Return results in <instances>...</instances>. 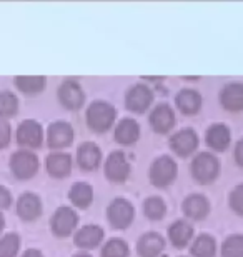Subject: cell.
Returning a JSON list of instances; mask_svg holds the SVG:
<instances>
[{
  "mask_svg": "<svg viewBox=\"0 0 243 257\" xmlns=\"http://www.w3.org/2000/svg\"><path fill=\"white\" fill-rule=\"evenodd\" d=\"M192 176L200 184H210L220 176V162L213 154L201 152L192 162Z\"/></svg>",
  "mask_w": 243,
  "mask_h": 257,
  "instance_id": "obj_2",
  "label": "cell"
},
{
  "mask_svg": "<svg viewBox=\"0 0 243 257\" xmlns=\"http://www.w3.org/2000/svg\"><path fill=\"white\" fill-rule=\"evenodd\" d=\"M20 247V237L10 232L0 239V257H15Z\"/></svg>",
  "mask_w": 243,
  "mask_h": 257,
  "instance_id": "obj_30",
  "label": "cell"
},
{
  "mask_svg": "<svg viewBox=\"0 0 243 257\" xmlns=\"http://www.w3.org/2000/svg\"><path fill=\"white\" fill-rule=\"evenodd\" d=\"M72 171V157L65 152H54L47 157V172L52 177H67Z\"/></svg>",
  "mask_w": 243,
  "mask_h": 257,
  "instance_id": "obj_19",
  "label": "cell"
},
{
  "mask_svg": "<svg viewBox=\"0 0 243 257\" xmlns=\"http://www.w3.org/2000/svg\"><path fill=\"white\" fill-rule=\"evenodd\" d=\"M221 257H243V235L233 234L221 244Z\"/></svg>",
  "mask_w": 243,
  "mask_h": 257,
  "instance_id": "obj_28",
  "label": "cell"
},
{
  "mask_svg": "<svg viewBox=\"0 0 243 257\" xmlns=\"http://www.w3.org/2000/svg\"><path fill=\"white\" fill-rule=\"evenodd\" d=\"M170 147L180 157H188L198 147V136L192 128H182L170 137Z\"/></svg>",
  "mask_w": 243,
  "mask_h": 257,
  "instance_id": "obj_8",
  "label": "cell"
},
{
  "mask_svg": "<svg viewBox=\"0 0 243 257\" xmlns=\"http://www.w3.org/2000/svg\"><path fill=\"white\" fill-rule=\"evenodd\" d=\"M175 104H177L180 112H183V114H187V115H193L201 107V95L196 90L183 89L175 97Z\"/></svg>",
  "mask_w": 243,
  "mask_h": 257,
  "instance_id": "obj_22",
  "label": "cell"
},
{
  "mask_svg": "<svg viewBox=\"0 0 243 257\" xmlns=\"http://www.w3.org/2000/svg\"><path fill=\"white\" fill-rule=\"evenodd\" d=\"M22 257H44V255L37 249H29V250H25V254Z\"/></svg>",
  "mask_w": 243,
  "mask_h": 257,
  "instance_id": "obj_37",
  "label": "cell"
},
{
  "mask_svg": "<svg viewBox=\"0 0 243 257\" xmlns=\"http://www.w3.org/2000/svg\"><path fill=\"white\" fill-rule=\"evenodd\" d=\"M235 161L240 167H243V139H240L235 146Z\"/></svg>",
  "mask_w": 243,
  "mask_h": 257,
  "instance_id": "obj_36",
  "label": "cell"
},
{
  "mask_svg": "<svg viewBox=\"0 0 243 257\" xmlns=\"http://www.w3.org/2000/svg\"><path fill=\"white\" fill-rule=\"evenodd\" d=\"M231 134L230 128L225 124H213L208 131H206V144L213 149V151H225L230 146Z\"/></svg>",
  "mask_w": 243,
  "mask_h": 257,
  "instance_id": "obj_20",
  "label": "cell"
},
{
  "mask_svg": "<svg viewBox=\"0 0 243 257\" xmlns=\"http://www.w3.org/2000/svg\"><path fill=\"white\" fill-rule=\"evenodd\" d=\"M102 257H128V245L123 239H110L103 245Z\"/></svg>",
  "mask_w": 243,
  "mask_h": 257,
  "instance_id": "obj_29",
  "label": "cell"
},
{
  "mask_svg": "<svg viewBox=\"0 0 243 257\" xmlns=\"http://www.w3.org/2000/svg\"><path fill=\"white\" fill-rule=\"evenodd\" d=\"M77 224H79V215L74 209L67 207H59L55 210L54 217H52V230H54L55 235H59V237H67V235L72 234V230L77 227Z\"/></svg>",
  "mask_w": 243,
  "mask_h": 257,
  "instance_id": "obj_6",
  "label": "cell"
},
{
  "mask_svg": "<svg viewBox=\"0 0 243 257\" xmlns=\"http://www.w3.org/2000/svg\"><path fill=\"white\" fill-rule=\"evenodd\" d=\"M107 217L112 227L115 229H127L135 217V209L127 199H115L108 205Z\"/></svg>",
  "mask_w": 243,
  "mask_h": 257,
  "instance_id": "obj_4",
  "label": "cell"
},
{
  "mask_svg": "<svg viewBox=\"0 0 243 257\" xmlns=\"http://www.w3.org/2000/svg\"><path fill=\"white\" fill-rule=\"evenodd\" d=\"M10 169L19 179H30L39 171V159L30 151H17L10 159Z\"/></svg>",
  "mask_w": 243,
  "mask_h": 257,
  "instance_id": "obj_5",
  "label": "cell"
},
{
  "mask_svg": "<svg viewBox=\"0 0 243 257\" xmlns=\"http://www.w3.org/2000/svg\"><path fill=\"white\" fill-rule=\"evenodd\" d=\"M140 137V127H138L137 120L133 119H123L118 122L115 127V141L122 146H130L135 144Z\"/></svg>",
  "mask_w": 243,
  "mask_h": 257,
  "instance_id": "obj_23",
  "label": "cell"
},
{
  "mask_svg": "<svg viewBox=\"0 0 243 257\" xmlns=\"http://www.w3.org/2000/svg\"><path fill=\"white\" fill-rule=\"evenodd\" d=\"M4 225H5V219H4V215H2V214H0V232H2Z\"/></svg>",
  "mask_w": 243,
  "mask_h": 257,
  "instance_id": "obj_38",
  "label": "cell"
},
{
  "mask_svg": "<svg viewBox=\"0 0 243 257\" xmlns=\"http://www.w3.org/2000/svg\"><path fill=\"white\" fill-rule=\"evenodd\" d=\"M19 110V99L10 92H0V117H12Z\"/></svg>",
  "mask_w": 243,
  "mask_h": 257,
  "instance_id": "obj_32",
  "label": "cell"
},
{
  "mask_svg": "<svg viewBox=\"0 0 243 257\" xmlns=\"http://www.w3.org/2000/svg\"><path fill=\"white\" fill-rule=\"evenodd\" d=\"M230 207L235 210L236 214L243 215V184L236 186L233 191L230 192Z\"/></svg>",
  "mask_w": 243,
  "mask_h": 257,
  "instance_id": "obj_33",
  "label": "cell"
},
{
  "mask_svg": "<svg viewBox=\"0 0 243 257\" xmlns=\"http://www.w3.org/2000/svg\"><path fill=\"white\" fill-rule=\"evenodd\" d=\"M10 142V125L7 120H0V149L7 147Z\"/></svg>",
  "mask_w": 243,
  "mask_h": 257,
  "instance_id": "obj_34",
  "label": "cell"
},
{
  "mask_svg": "<svg viewBox=\"0 0 243 257\" xmlns=\"http://www.w3.org/2000/svg\"><path fill=\"white\" fill-rule=\"evenodd\" d=\"M177 177V162L172 157L162 156L150 167V182L155 187H167Z\"/></svg>",
  "mask_w": 243,
  "mask_h": 257,
  "instance_id": "obj_3",
  "label": "cell"
},
{
  "mask_svg": "<svg viewBox=\"0 0 243 257\" xmlns=\"http://www.w3.org/2000/svg\"><path fill=\"white\" fill-rule=\"evenodd\" d=\"M143 210H145L148 219L158 220L167 212V207H165V202L160 197H148L145 200V204H143Z\"/></svg>",
  "mask_w": 243,
  "mask_h": 257,
  "instance_id": "obj_31",
  "label": "cell"
},
{
  "mask_svg": "<svg viewBox=\"0 0 243 257\" xmlns=\"http://www.w3.org/2000/svg\"><path fill=\"white\" fill-rule=\"evenodd\" d=\"M193 257H215L216 242L210 234H200L192 244Z\"/></svg>",
  "mask_w": 243,
  "mask_h": 257,
  "instance_id": "obj_26",
  "label": "cell"
},
{
  "mask_svg": "<svg viewBox=\"0 0 243 257\" xmlns=\"http://www.w3.org/2000/svg\"><path fill=\"white\" fill-rule=\"evenodd\" d=\"M59 99L62 105L67 107L70 110H77L84 105L85 94L82 90V87L74 80H65L59 89Z\"/></svg>",
  "mask_w": 243,
  "mask_h": 257,
  "instance_id": "obj_11",
  "label": "cell"
},
{
  "mask_svg": "<svg viewBox=\"0 0 243 257\" xmlns=\"http://www.w3.org/2000/svg\"><path fill=\"white\" fill-rule=\"evenodd\" d=\"M77 161H79V166L84 169V171H94V169L100 166L102 152L97 144L84 142L79 147V151H77Z\"/></svg>",
  "mask_w": 243,
  "mask_h": 257,
  "instance_id": "obj_14",
  "label": "cell"
},
{
  "mask_svg": "<svg viewBox=\"0 0 243 257\" xmlns=\"http://www.w3.org/2000/svg\"><path fill=\"white\" fill-rule=\"evenodd\" d=\"M103 240V229L98 225H85L77 230L75 245L82 249H94Z\"/></svg>",
  "mask_w": 243,
  "mask_h": 257,
  "instance_id": "obj_21",
  "label": "cell"
},
{
  "mask_svg": "<svg viewBox=\"0 0 243 257\" xmlns=\"http://www.w3.org/2000/svg\"><path fill=\"white\" fill-rule=\"evenodd\" d=\"M17 212L25 220L37 219L40 212H42V202H40L39 195H35L32 192H25L20 195L17 202Z\"/></svg>",
  "mask_w": 243,
  "mask_h": 257,
  "instance_id": "obj_17",
  "label": "cell"
},
{
  "mask_svg": "<svg viewBox=\"0 0 243 257\" xmlns=\"http://www.w3.org/2000/svg\"><path fill=\"white\" fill-rule=\"evenodd\" d=\"M69 197L72 200V204L77 205L80 209H87L94 200V189L85 182H77L72 186Z\"/></svg>",
  "mask_w": 243,
  "mask_h": 257,
  "instance_id": "obj_25",
  "label": "cell"
},
{
  "mask_svg": "<svg viewBox=\"0 0 243 257\" xmlns=\"http://www.w3.org/2000/svg\"><path fill=\"white\" fill-rule=\"evenodd\" d=\"M183 212L195 220L205 219L210 212V202L205 195L192 194L183 200Z\"/></svg>",
  "mask_w": 243,
  "mask_h": 257,
  "instance_id": "obj_18",
  "label": "cell"
},
{
  "mask_svg": "<svg viewBox=\"0 0 243 257\" xmlns=\"http://www.w3.org/2000/svg\"><path fill=\"white\" fill-rule=\"evenodd\" d=\"M150 125L155 132L167 134L175 125V114L173 109L168 104H158L150 114Z\"/></svg>",
  "mask_w": 243,
  "mask_h": 257,
  "instance_id": "obj_13",
  "label": "cell"
},
{
  "mask_svg": "<svg viewBox=\"0 0 243 257\" xmlns=\"http://www.w3.org/2000/svg\"><path fill=\"white\" fill-rule=\"evenodd\" d=\"M15 85L25 94H39L45 87V77L42 75H19L15 77Z\"/></svg>",
  "mask_w": 243,
  "mask_h": 257,
  "instance_id": "obj_27",
  "label": "cell"
},
{
  "mask_svg": "<svg viewBox=\"0 0 243 257\" xmlns=\"http://www.w3.org/2000/svg\"><path fill=\"white\" fill-rule=\"evenodd\" d=\"M74 141V128L69 122L59 120L50 124L47 131V144L52 149H62L70 146Z\"/></svg>",
  "mask_w": 243,
  "mask_h": 257,
  "instance_id": "obj_12",
  "label": "cell"
},
{
  "mask_svg": "<svg viewBox=\"0 0 243 257\" xmlns=\"http://www.w3.org/2000/svg\"><path fill=\"white\" fill-rule=\"evenodd\" d=\"M128 174H130V164H128L125 154L122 151L112 152L107 157L105 162V176L112 182H123L127 181Z\"/></svg>",
  "mask_w": 243,
  "mask_h": 257,
  "instance_id": "obj_7",
  "label": "cell"
},
{
  "mask_svg": "<svg viewBox=\"0 0 243 257\" xmlns=\"http://www.w3.org/2000/svg\"><path fill=\"white\" fill-rule=\"evenodd\" d=\"M44 141V131L39 122L32 119L24 120L17 128V142L22 147H40Z\"/></svg>",
  "mask_w": 243,
  "mask_h": 257,
  "instance_id": "obj_9",
  "label": "cell"
},
{
  "mask_svg": "<svg viewBox=\"0 0 243 257\" xmlns=\"http://www.w3.org/2000/svg\"><path fill=\"white\" fill-rule=\"evenodd\" d=\"M165 247V240L158 232H147L138 239L137 250L140 257H158Z\"/></svg>",
  "mask_w": 243,
  "mask_h": 257,
  "instance_id": "obj_16",
  "label": "cell"
},
{
  "mask_svg": "<svg viewBox=\"0 0 243 257\" xmlns=\"http://www.w3.org/2000/svg\"><path fill=\"white\" fill-rule=\"evenodd\" d=\"M12 202V195L5 187L0 186V209H7Z\"/></svg>",
  "mask_w": 243,
  "mask_h": 257,
  "instance_id": "obj_35",
  "label": "cell"
},
{
  "mask_svg": "<svg viewBox=\"0 0 243 257\" xmlns=\"http://www.w3.org/2000/svg\"><path fill=\"white\" fill-rule=\"evenodd\" d=\"M220 102L226 110L240 112L243 110V84L233 82L223 87L220 94Z\"/></svg>",
  "mask_w": 243,
  "mask_h": 257,
  "instance_id": "obj_15",
  "label": "cell"
},
{
  "mask_svg": "<svg viewBox=\"0 0 243 257\" xmlns=\"http://www.w3.org/2000/svg\"><path fill=\"white\" fill-rule=\"evenodd\" d=\"M115 115L117 112L113 105L103 100H95L87 109V124L95 132H107L115 122Z\"/></svg>",
  "mask_w": 243,
  "mask_h": 257,
  "instance_id": "obj_1",
  "label": "cell"
},
{
  "mask_svg": "<svg viewBox=\"0 0 243 257\" xmlns=\"http://www.w3.org/2000/svg\"><path fill=\"white\" fill-rule=\"evenodd\" d=\"M152 100H153V94L145 84L133 85L125 97L127 109H130L132 112H138V114L145 112L152 105Z\"/></svg>",
  "mask_w": 243,
  "mask_h": 257,
  "instance_id": "obj_10",
  "label": "cell"
},
{
  "mask_svg": "<svg viewBox=\"0 0 243 257\" xmlns=\"http://www.w3.org/2000/svg\"><path fill=\"white\" fill-rule=\"evenodd\" d=\"M168 237L175 247H185L193 237V227L185 220H175L168 229Z\"/></svg>",
  "mask_w": 243,
  "mask_h": 257,
  "instance_id": "obj_24",
  "label": "cell"
},
{
  "mask_svg": "<svg viewBox=\"0 0 243 257\" xmlns=\"http://www.w3.org/2000/svg\"><path fill=\"white\" fill-rule=\"evenodd\" d=\"M74 257H92V255H89V254H77Z\"/></svg>",
  "mask_w": 243,
  "mask_h": 257,
  "instance_id": "obj_39",
  "label": "cell"
}]
</instances>
